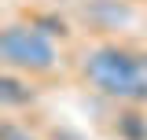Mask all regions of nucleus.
I'll use <instances>...</instances> for the list:
<instances>
[{
  "label": "nucleus",
  "instance_id": "obj_1",
  "mask_svg": "<svg viewBox=\"0 0 147 140\" xmlns=\"http://www.w3.org/2000/svg\"><path fill=\"white\" fill-rule=\"evenodd\" d=\"M77 77L118 107H147V48L99 37L77 52Z\"/></svg>",
  "mask_w": 147,
  "mask_h": 140
},
{
  "label": "nucleus",
  "instance_id": "obj_2",
  "mask_svg": "<svg viewBox=\"0 0 147 140\" xmlns=\"http://www.w3.org/2000/svg\"><path fill=\"white\" fill-rule=\"evenodd\" d=\"M0 63H4V70L44 81V77H55L63 70V55H59V41L40 33L33 22L18 18V22H7L0 30Z\"/></svg>",
  "mask_w": 147,
  "mask_h": 140
},
{
  "label": "nucleus",
  "instance_id": "obj_3",
  "mask_svg": "<svg viewBox=\"0 0 147 140\" xmlns=\"http://www.w3.org/2000/svg\"><path fill=\"white\" fill-rule=\"evenodd\" d=\"M136 0H77L74 4L70 18L92 33L96 41L99 37H121L136 26Z\"/></svg>",
  "mask_w": 147,
  "mask_h": 140
},
{
  "label": "nucleus",
  "instance_id": "obj_4",
  "mask_svg": "<svg viewBox=\"0 0 147 140\" xmlns=\"http://www.w3.org/2000/svg\"><path fill=\"white\" fill-rule=\"evenodd\" d=\"M40 100V85L26 74H15V70H4L0 74V111L4 114H22L37 107Z\"/></svg>",
  "mask_w": 147,
  "mask_h": 140
},
{
  "label": "nucleus",
  "instance_id": "obj_5",
  "mask_svg": "<svg viewBox=\"0 0 147 140\" xmlns=\"http://www.w3.org/2000/svg\"><path fill=\"white\" fill-rule=\"evenodd\" d=\"M114 137L118 140H147V107H118L114 114Z\"/></svg>",
  "mask_w": 147,
  "mask_h": 140
},
{
  "label": "nucleus",
  "instance_id": "obj_6",
  "mask_svg": "<svg viewBox=\"0 0 147 140\" xmlns=\"http://www.w3.org/2000/svg\"><path fill=\"white\" fill-rule=\"evenodd\" d=\"M26 22H33L37 30H40V33H48L52 37V41H70V18H63L59 15V11H26Z\"/></svg>",
  "mask_w": 147,
  "mask_h": 140
},
{
  "label": "nucleus",
  "instance_id": "obj_7",
  "mask_svg": "<svg viewBox=\"0 0 147 140\" xmlns=\"http://www.w3.org/2000/svg\"><path fill=\"white\" fill-rule=\"evenodd\" d=\"M0 140H44V137L33 133L26 122H18V114H4V122H0Z\"/></svg>",
  "mask_w": 147,
  "mask_h": 140
},
{
  "label": "nucleus",
  "instance_id": "obj_8",
  "mask_svg": "<svg viewBox=\"0 0 147 140\" xmlns=\"http://www.w3.org/2000/svg\"><path fill=\"white\" fill-rule=\"evenodd\" d=\"M52 140H85V137L74 133V129H66V125H59V129H52Z\"/></svg>",
  "mask_w": 147,
  "mask_h": 140
}]
</instances>
